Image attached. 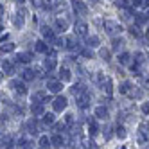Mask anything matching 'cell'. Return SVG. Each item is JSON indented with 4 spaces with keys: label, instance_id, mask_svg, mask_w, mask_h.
Instances as JSON below:
<instances>
[{
    "label": "cell",
    "instance_id": "cell-37",
    "mask_svg": "<svg viewBox=\"0 0 149 149\" xmlns=\"http://www.w3.org/2000/svg\"><path fill=\"white\" fill-rule=\"evenodd\" d=\"M126 127L124 126H119V127H117V136H119V138H126Z\"/></svg>",
    "mask_w": 149,
    "mask_h": 149
},
{
    "label": "cell",
    "instance_id": "cell-10",
    "mask_svg": "<svg viewBox=\"0 0 149 149\" xmlns=\"http://www.w3.org/2000/svg\"><path fill=\"white\" fill-rule=\"evenodd\" d=\"M31 111H33V115H34V117H38V115H43V113H45L43 102H33V104H31Z\"/></svg>",
    "mask_w": 149,
    "mask_h": 149
},
{
    "label": "cell",
    "instance_id": "cell-44",
    "mask_svg": "<svg viewBox=\"0 0 149 149\" xmlns=\"http://www.w3.org/2000/svg\"><path fill=\"white\" fill-rule=\"evenodd\" d=\"M65 130V124H54V131H61Z\"/></svg>",
    "mask_w": 149,
    "mask_h": 149
},
{
    "label": "cell",
    "instance_id": "cell-47",
    "mask_svg": "<svg viewBox=\"0 0 149 149\" xmlns=\"http://www.w3.org/2000/svg\"><path fill=\"white\" fill-rule=\"evenodd\" d=\"M7 38H9V36H7V34H4V36H0V43H2V41H6V40H7Z\"/></svg>",
    "mask_w": 149,
    "mask_h": 149
},
{
    "label": "cell",
    "instance_id": "cell-8",
    "mask_svg": "<svg viewBox=\"0 0 149 149\" xmlns=\"http://www.w3.org/2000/svg\"><path fill=\"white\" fill-rule=\"evenodd\" d=\"M2 70H4V74H7V76H13L15 74V63L11 59H4L2 61Z\"/></svg>",
    "mask_w": 149,
    "mask_h": 149
},
{
    "label": "cell",
    "instance_id": "cell-4",
    "mask_svg": "<svg viewBox=\"0 0 149 149\" xmlns=\"http://www.w3.org/2000/svg\"><path fill=\"white\" fill-rule=\"evenodd\" d=\"M9 86H11L16 93H20V95H24V93H27V86H25V83H22V81H18V79H13L11 83H9Z\"/></svg>",
    "mask_w": 149,
    "mask_h": 149
},
{
    "label": "cell",
    "instance_id": "cell-2",
    "mask_svg": "<svg viewBox=\"0 0 149 149\" xmlns=\"http://www.w3.org/2000/svg\"><path fill=\"white\" fill-rule=\"evenodd\" d=\"M90 99H92V95H90V92L88 90H84L79 97H77V106L81 110H86L88 106H90Z\"/></svg>",
    "mask_w": 149,
    "mask_h": 149
},
{
    "label": "cell",
    "instance_id": "cell-3",
    "mask_svg": "<svg viewBox=\"0 0 149 149\" xmlns=\"http://www.w3.org/2000/svg\"><path fill=\"white\" fill-rule=\"evenodd\" d=\"M67 106H68V101H67V97H63V95L56 97L54 102H52V108H54V111H58V113H61Z\"/></svg>",
    "mask_w": 149,
    "mask_h": 149
},
{
    "label": "cell",
    "instance_id": "cell-22",
    "mask_svg": "<svg viewBox=\"0 0 149 149\" xmlns=\"http://www.w3.org/2000/svg\"><path fill=\"white\" fill-rule=\"evenodd\" d=\"M56 29L58 31H67L68 29V22L63 18H56Z\"/></svg>",
    "mask_w": 149,
    "mask_h": 149
},
{
    "label": "cell",
    "instance_id": "cell-27",
    "mask_svg": "<svg viewBox=\"0 0 149 149\" xmlns=\"http://www.w3.org/2000/svg\"><path fill=\"white\" fill-rule=\"evenodd\" d=\"M86 45L92 49V47H97L99 45V38L97 36H86Z\"/></svg>",
    "mask_w": 149,
    "mask_h": 149
},
{
    "label": "cell",
    "instance_id": "cell-32",
    "mask_svg": "<svg viewBox=\"0 0 149 149\" xmlns=\"http://www.w3.org/2000/svg\"><path fill=\"white\" fill-rule=\"evenodd\" d=\"M115 4L119 7H130V6H133V0H117Z\"/></svg>",
    "mask_w": 149,
    "mask_h": 149
},
{
    "label": "cell",
    "instance_id": "cell-1",
    "mask_svg": "<svg viewBox=\"0 0 149 149\" xmlns=\"http://www.w3.org/2000/svg\"><path fill=\"white\" fill-rule=\"evenodd\" d=\"M104 31H106L110 36H117V34L122 33V27H120V24H117V22L106 20V22H104Z\"/></svg>",
    "mask_w": 149,
    "mask_h": 149
},
{
    "label": "cell",
    "instance_id": "cell-51",
    "mask_svg": "<svg viewBox=\"0 0 149 149\" xmlns=\"http://www.w3.org/2000/svg\"><path fill=\"white\" fill-rule=\"evenodd\" d=\"M146 36H147V38H149V29H147V31H146Z\"/></svg>",
    "mask_w": 149,
    "mask_h": 149
},
{
    "label": "cell",
    "instance_id": "cell-24",
    "mask_svg": "<svg viewBox=\"0 0 149 149\" xmlns=\"http://www.w3.org/2000/svg\"><path fill=\"white\" fill-rule=\"evenodd\" d=\"M22 79H24V81H33V79H34V70L25 68V70L22 72Z\"/></svg>",
    "mask_w": 149,
    "mask_h": 149
},
{
    "label": "cell",
    "instance_id": "cell-30",
    "mask_svg": "<svg viewBox=\"0 0 149 149\" xmlns=\"http://www.w3.org/2000/svg\"><path fill=\"white\" fill-rule=\"evenodd\" d=\"M0 147H13V138H11V136H4Z\"/></svg>",
    "mask_w": 149,
    "mask_h": 149
},
{
    "label": "cell",
    "instance_id": "cell-20",
    "mask_svg": "<svg viewBox=\"0 0 149 149\" xmlns=\"http://www.w3.org/2000/svg\"><path fill=\"white\" fill-rule=\"evenodd\" d=\"M33 102H47L45 92H36V93L33 95Z\"/></svg>",
    "mask_w": 149,
    "mask_h": 149
},
{
    "label": "cell",
    "instance_id": "cell-17",
    "mask_svg": "<svg viewBox=\"0 0 149 149\" xmlns=\"http://www.w3.org/2000/svg\"><path fill=\"white\" fill-rule=\"evenodd\" d=\"M119 63H120V65H130V63H131V54H130V52H122V54H119Z\"/></svg>",
    "mask_w": 149,
    "mask_h": 149
},
{
    "label": "cell",
    "instance_id": "cell-9",
    "mask_svg": "<svg viewBox=\"0 0 149 149\" xmlns=\"http://www.w3.org/2000/svg\"><path fill=\"white\" fill-rule=\"evenodd\" d=\"M34 50H36V52H41V54H47V52H49L47 41H45V40H36V41H34Z\"/></svg>",
    "mask_w": 149,
    "mask_h": 149
},
{
    "label": "cell",
    "instance_id": "cell-41",
    "mask_svg": "<svg viewBox=\"0 0 149 149\" xmlns=\"http://www.w3.org/2000/svg\"><path fill=\"white\" fill-rule=\"evenodd\" d=\"M31 4L34 7H43V0H31Z\"/></svg>",
    "mask_w": 149,
    "mask_h": 149
},
{
    "label": "cell",
    "instance_id": "cell-50",
    "mask_svg": "<svg viewBox=\"0 0 149 149\" xmlns=\"http://www.w3.org/2000/svg\"><path fill=\"white\" fill-rule=\"evenodd\" d=\"M15 2H20V4H24V2H25V0H15Z\"/></svg>",
    "mask_w": 149,
    "mask_h": 149
},
{
    "label": "cell",
    "instance_id": "cell-52",
    "mask_svg": "<svg viewBox=\"0 0 149 149\" xmlns=\"http://www.w3.org/2000/svg\"><path fill=\"white\" fill-rule=\"evenodd\" d=\"M92 2H95V4H97V2H101V0H92Z\"/></svg>",
    "mask_w": 149,
    "mask_h": 149
},
{
    "label": "cell",
    "instance_id": "cell-49",
    "mask_svg": "<svg viewBox=\"0 0 149 149\" xmlns=\"http://www.w3.org/2000/svg\"><path fill=\"white\" fill-rule=\"evenodd\" d=\"M4 79V70H0V81Z\"/></svg>",
    "mask_w": 149,
    "mask_h": 149
},
{
    "label": "cell",
    "instance_id": "cell-28",
    "mask_svg": "<svg viewBox=\"0 0 149 149\" xmlns=\"http://www.w3.org/2000/svg\"><path fill=\"white\" fill-rule=\"evenodd\" d=\"M54 120H56L54 113H43V122L45 124H54Z\"/></svg>",
    "mask_w": 149,
    "mask_h": 149
},
{
    "label": "cell",
    "instance_id": "cell-25",
    "mask_svg": "<svg viewBox=\"0 0 149 149\" xmlns=\"http://www.w3.org/2000/svg\"><path fill=\"white\" fill-rule=\"evenodd\" d=\"M38 146H40V147H49V146H52V144H50V138H49L47 135H41L40 140H38Z\"/></svg>",
    "mask_w": 149,
    "mask_h": 149
},
{
    "label": "cell",
    "instance_id": "cell-7",
    "mask_svg": "<svg viewBox=\"0 0 149 149\" xmlns=\"http://www.w3.org/2000/svg\"><path fill=\"white\" fill-rule=\"evenodd\" d=\"M41 34H43V40H45V41H49V43H54L56 34H54V31H52L50 27L43 25V27H41Z\"/></svg>",
    "mask_w": 149,
    "mask_h": 149
},
{
    "label": "cell",
    "instance_id": "cell-40",
    "mask_svg": "<svg viewBox=\"0 0 149 149\" xmlns=\"http://www.w3.org/2000/svg\"><path fill=\"white\" fill-rule=\"evenodd\" d=\"M104 138H106V140L111 138V127H104Z\"/></svg>",
    "mask_w": 149,
    "mask_h": 149
},
{
    "label": "cell",
    "instance_id": "cell-35",
    "mask_svg": "<svg viewBox=\"0 0 149 149\" xmlns=\"http://www.w3.org/2000/svg\"><path fill=\"white\" fill-rule=\"evenodd\" d=\"M135 20H136L138 25H142V24L146 22V15H144V13H135Z\"/></svg>",
    "mask_w": 149,
    "mask_h": 149
},
{
    "label": "cell",
    "instance_id": "cell-26",
    "mask_svg": "<svg viewBox=\"0 0 149 149\" xmlns=\"http://www.w3.org/2000/svg\"><path fill=\"white\" fill-rule=\"evenodd\" d=\"M122 45H124V40H122V38H115V40H113V43H111V49H113L115 52H119Z\"/></svg>",
    "mask_w": 149,
    "mask_h": 149
},
{
    "label": "cell",
    "instance_id": "cell-18",
    "mask_svg": "<svg viewBox=\"0 0 149 149\" xmlns=\"http://www.w3.org/2000/svg\"><path fill=\"white\" fill-rule=\"evenodd\" d=\"M72 90V93L74 95H76V97H79V95L84 92V90H86V88H84V84H81V83H77V84H74V86L70 88Z\"/></svg>",
    "mask_w": 149,
    "mask_h": 149
},
{
    "label": "cell",
    "instance_id": "cell-43",
    "mask_svg": "<svg viewBox=\"0 0 149 149\" xmlns=\"http://www.w3.org/2000/svg\"><path fill=\"white\" fill-rule=\"evenodd\" d=\"M65 120H67V124H74V115H72V113H68Z\"/></svg>",
    "mask_w": 149,
    "mask_h": 149
},
{
    "label": "cell",
    "instance_id": "cell-12",
    "mask_svg": "<svg viewBox=\"0 0 149 149\" xmlns=\"http://www.w3.org/2000/svg\"><path fill=\"white\" fill-rule=\"evenodd\" d=\"M76 34L77 36H88V25L83 24V22L76 24Z\"/></svg>",
    "mask_w": 149,
    "mask_h": 149
},
{
    "label": "cell",
    "instance_id": "cell-6",
    "mask_svg": "<svg viewBox=\"0 0 149 149\" xmlns=\"http://www.w3.org/2000/svg\"><path fill=\"white\" fill-rule=\"evenodd\" d=\"M47 88H49V92H52V93H58V92H61V90H63V81L49 79V83H47Z\"/></svg>",
    "mask_w": 149,
    "mask_h": 149
},
{
    "label": "cell",
    "instance_id": "cell-45",
    "mask_svg": "<svg viewBox=\"0 0 149 149\" xmlns=\"http://www.w3.org/2000/svg\"><path fill=\"white\" fill-rule=\"evenodd\" d=\"M83 56H86V58H92V50H83Z\"/></svg>",
    "mask_w": 149,
    "mask_h": 149
},
{
    "label": "cell",
    "instance_id": "cell-29",
    "mask_svg": "<svg viewBox=\"0 0 149 149\" xmlns=\"http://www.w3.org/2000/svg\"><path fill=\"white\" fill-rule=\"evenodd\" d=\"M18 147H24V149H27V147H33V142H31V140H27V138H20V140H18Z\"/></svg>",
    "mask_w": 149,
    "mask_h": 149
},
{
    "label": "cell",
    "instance_id": "cell-46",
    "mask_svg": "<svg viewBox=\"0 0 149 149\" xmlns=\"http://www.w3.org/2000/svg\"><path fill=\"white\" fill-rule=\"evenodd\" d=\"M133 6H136V7L142 6V0H133Z\"/></svg>",
    "mask_w": 149,
    "mask_h": 149
},
{
    "label": "cell",
    "instance_id": "cell-23",
    "mask_svg": "<svg viewBox=\"0 0 149 149\" xmlns=\"http://www.w3.org/2000/svg\"><path fill=\"white\" fill-rule=\"evenodd\" d=\"M131 88H133V84H131L130 81H124V83L120 84V88H119V90H120L122 95H126V93H130V92H131Z\"/></svg>",
    "mask_w": 149,
    "mask_h": 149
},
{
    "label": "cell",
    "instance_id": "cell-15",
    "mask_svg": "<svg viewBox=\"0 0 149 149\" xmlns=\"http://www.w3.org/2000/svg\"><path fill=\"white\" fill-rule=\"evenodd\" d=\"M93 113H95L97 119H108V110H106V106H97Z\"/></svg>",
    "mask_w": 149,
    "mask_h": 149
},
{
    "label": "cell",
    "instance_id": "cell-31",
    "mask_svg": "<svg viewBox=\"0 0 149 149\" xmlns=\"http://www.w3.org/2000/svg\"><path fill=\"white\" fill-rule=\"evenodd\" d=\"M88 133L93 136V135H97V124H95V120H90L88 124Z\"/></svg>",
    "mask_w": 149,
    "mask_h": 149
},
{
    "label": "cell",
    "instance_id": "cell-53",
    "mask_svg": "<svg viewBox=\"0 0 149 149\" xmlns=\"http://www.w3.org/2000/svg\"><path fill=\"white\" fill-rule=\"evenodd\" d=\"M0 31H2V27H0Z\"/></svg>",
    "mask_w": 149,
    "mask_h": 149
},
{
    "label": "cell",
    "instance_id": "cell-39",
    "mask_svg": "<svg viewBox=\"0 0 149 149\" xmlns=\"http://www.w3.org/2000/svg\"><path fill=\"white\" fill-rule=\"evenodd\" d=\"M130 33H131V34H133L135 38H138V36H140V31H138V27H135V25H133V27L130 29Z\"/></svg>",
    "mask_w": 149,
    "mask_h": 149
},
{
    "label": "cell",
    "instance_id": "cell-36",
    "mask_svg": "<svg viewBox=\"0 0 149 149\" xmlns=\"http://www.w3.org/2000/svg\"><path fill=\"white\" fill-rule=\"evenodd\" d=\"M99 56H101L104 61H110V50H106V49H101V50H99Z\"/></svg>",
    "mask_w": 149,
    "mask_h": 149
},
{
    "label": "cell",
    "instance_id": "cell-42",
    "mask_svg": "<svg viewBox=\"0 0 149 149\" xmlns=\"http://www.w3.org/2000/svg\"><path fill=\"white\" fill-rule=\"evenodd\" d=\"M142 113H146V115L149 113V102H144L142 104Z\"/></svg>",
    "mask_w": 149,
    "mask_h": 149
},
{
    "label": "cell",
    "instance_id": "cell-38",
    "mask_svg": "<svg viewBox=\"0 0 149 149\" xmlns=\"http://www.w3.org/2000/svg\"><path fill=\"white\" fill-rule=\"evenodd\" d=\"M13 22H15V25H16V27H24V18L20 16V15H16V16H15Z\"/></svg>",
    "mask_w": 149,
    "mask_h": 149
},
{
    "label": "cell",
    "instance_id": "cell-48",
    "mask_svg": "<svg viewBox=\"0 0 149 149\" xmlns=\"http://www.w3.org/2000/svg\"><path fill=\"white\" fill-rule=\"evenodd\" d=\"M0 16H4V6H0Z\"/></svg>",
    "mask_w": 149,
    "mask_h": 149
},
{
    "label": "cell",
    "instance_id": "cell-34",
    "mask_svg": "<svg viewBox=\"0 0 149 149\" xmlns=\"http://www.w3.org/2000/svg\"><path fill=\"white\" fill-rule=\"evenodd\" d=\"M144 61H146V56L142 54V52H136V54H135V63H136V65H142Z\"/></svg>",
    "mask_w": 149,
    "mask_h": 149
},
{
    "label": "cell",
    "instance_id": "cell-21",
    "mask_svg": "<svg viewBox=\"0 0 149 149\" xmlns=\"http://www.w3.org/2000/svg\"><path fill=\"white\" fill-rule=\"evenodd\" d=\"M16 59L22 61V63H29V61H33V54H31V52H22V54L16 56Z\"/></svg>",
    "mask_w": 149,
    "mask_h": 149
},
{
    "label": "cell",
    "instance_id": "cell-13",
    "mask_svg": "<svg viewBox=\"0 0 149 149\" xmlns=\"http://www.w3.org/2000/svg\"><path fill=\"white\" fill-rule=\"evenodd\" d=\"M65 47H67L68 50L77 49V38H76V36H67V38H65Z\"/></svg>",
    "mask_w": 149,
    "mask_h": 149
},
{
    "label": "cell",
    "instance_id": "cell-19",
    "mask_svg": "<svg viewBox=\"0 0 149 149\" xmlns=\"http://www.w3.org/2000/svg\"><path fill=\"white\" fill-rule=\"evenodd\" d=\"M45 68L47 70H54L56 68V56H49L45 59Z\"/></svg>",
    "mask_w": 149,
    "mask_h": 149
},
{
    "label": "cell",
    "instance_id": "cell-14",
    "mask_svg": "<svg viewBox=\"0 0 149 149\" xmlns=\"http://www.w3.org/2000/svg\"><path fill=\"white\" fill-rule=\"evenodd\" d=\"M50 144H52V147H63V146H65V140H63V136L59 133H56L54 136L50 138Z\"/></svg>",
    "mask_w": 149,
    "mask_h": 149
},
{
    "label": "cell",
    "instance_id": "cell-5",
    "mask_svg": "<svg viewBox=\"0 0 149 149\" xmlns=\"http://www.w3.org/2000/svg\"><path fill=\"white\" fill-rule=\"evenodd\" d=\"M72 2V7H74V11H76L77 15H86L88 13V7L84 6L83 0H70Z\"/></svg>",
    "mask_w": 149,
    "mask_h": 149
},
{
    "label": "cell",
    "instance_id": "cell-33",
    "mask_svg": "<svg viewBox=\"0 0 149 149\" xmlns=\"http://www.w3.org/2000/svg\"><path fill=\"white\" fill-rule=\"evenodd\" d=\"M0 50H2V52H13V50H15V43H11V41H9V43H6V45L0 47Z\"/></svg>",
    "mask_w": 149,
    "mask_h": 149
},
{
    "label": "cell",
    "instance_id": "cell-16",
    "mask_svg": "<svg viewBox=\"0 0 149 149\" xmlns=\"http://www.w3.org/2000/svg\"><path fill=\"white\" fill-rule=\"evenodd\" d=\"M70 79H72L70 70H68V68H59V81L67 83V81H70Z\"/></svg>",
    "mask_w": 149,
    "mask_h": 149
},
{
    "label": "cell",
    "instance_id": "cell-11",
    "mask_svg": "<svg viewBox=\"0 0 149 149\" xmlns=\"http://www.w3.org/2000/svg\"><path fill=\"white\" fill-rule=\"evenodd\" d=\"M25 127H27V131H29L31 135H36V133H38V120H36V119H29L27 124H25Z\"/></svg>",
    "mask_w": 149,
    "mask_h": 149
}]
</instances>
